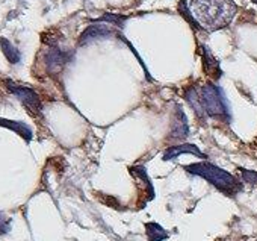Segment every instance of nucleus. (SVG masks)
<instances>
[{"instance_id": "nucleus-6", "label": "nucleus", "mask_w": 257, "mask_h": 241, "mask_svg": "<svg viewBox=\"0 0 257 241\" xmlns=\"http://www.w3.org/2000/svg\"><path fill=\"white\" fill-rule=\"evenodd\" d=\"M112 34L110 28L103 23V22H95L92 25H89L80 35L79 38V46H85V44H89L92 41H97V40H101V38H106Z\"/></svg>"}, {"instance_id": "nucleus-11", "label": "nucleus", "mask_w": 257, "mask_h": 241, "mask_svg": "<svg viewBox=\"0 0 257 241\" xmlns=\"http://www.w3.org/2000/svg\"><path fill=\"white\" fill-rule=\"evenodd\" d=\"M146 229H147V235L150 241H162L168 236L167 232L162 229V226H159L158 223H147Z\"/></svg>"}, {"instance_id": "nucleus-5", "label": "nucleus", "mask_w": 257, "mask_h": 241, "mask_svg": "<svg viewBox=\"0 0 257 241\" xmlns=\"http://www.w3.org/2000/svg\"><path fill=\"white\" fill-rule=\"evenodd\" d=\"M71 58H73V52L64 50L58 44H52L44 56L46 68L49 73H59L71 61Z\"/></svg>"}, {"instance_id": "nucleus-14", "label": "nucleus", "mask_w": 257, "mask_h": 241, "mask_svg": "<svg viewBox=\"0 0 257 241\" xmlns=\"http://www.w3.org/2000/svg\"><path fill=\"white\" fill-rule=\"evenodd\" d=\"M252 2H254V4H257V0H252Z\"/></svg>"}, {"instance_id": "nucleus-9", "label": "nucleus", "mask_w": 257, "mask_h": 241, "mask_svg": "<svg viewBox=\"0 0 257 241\" xmlns=\"http://www.w3.org/2000/svg\"><path fill=\"white\" fill-rule=\"evenodd\" d=\"M201 58H203V65H204V70L209 76H212L215 81L219 79V76L222 74L221 73V68H219V62L213 58V55L203 46L201 47Z\"/></svg>"}, {"instance_id": "nucleus-13", "label": "nucleus", "mask_w": 257, "mask_h": 241, "mask_svg": "<svg viewBox=\"0 0 257 241\" xmlns=\"http://www.w3.org/2000/svg\"><path fill=\"white\" fill-rule=\"evenodd\" d=\"M242 179L251 185H257V173L255 172H249V170H240Z\"/></svg>"}, {"instance_id": "nucleus-2", "label": "nucleus", "mask_w": 257, "mask_h": 241, "mask_svg": "<svg viewBox=\"0 0 257 241\" xmlns=\"http://www.w3.org/2000/svg\"><path fill=\"white\" fill-rule=\"evenodd\" d=\"M233 0H191L189 11L198 28L209 32L228 26L236 14Z\"/></svg>"}, {"instance_id": "nucleus-1", "label": "nucleus", "mask_w": 257, "mask_h": 241, "mask_svg": "<svg viewBox=\"0 0 257 241\" xmlns=\"http://www.w3.org/2000/svg\"><path fill=\"white\" fill-rule=\"evenodd\" d=\"M185 99L198 118H218L230 122V108L222 90L215 84L192 85L185 91Z\"/></svg>"}, {"instance_id": "nucleus-10", "label": "nucleus", "mask_w": 257, "mask_h": 241, "mask_svg": "<svg viewBox=\"0 0 257 241\" xmlns=\"http://www.w3.org/2000/svg\"><path fill=\"white\" fill-rule=\"evenodd\" d=\"M0 47H2V52H4L5 58H7L11 64H19V62H20L22 53H20V50H19L10 40L0 37Z\"/></svg>"}, {"instance_id": "nucleus-7", "label": "nucleus", "mask_w": 257, "mask_h": 241, "mask_svg": "<svg viewBox=\"0 0 257 241\" xmlns=\"http://www.w3.org/2000/svg\"><path fill=\"white\" fill-rule=\"evenodd\" d=\"M189 129H188V118L182 109V106H176V112L173 117V125H171V134L170 140L174 141H182L188 137Z\"/></svg>"}, {"instance_id": "nucleus-3", "label": "nucleus", "mask_w": 257, "mask_h": 241, "mask_svg": "<svg viewBox=\"0 0 257 241\" xmlns=\"http://www.w3.org/2000/svg\"><path fill=\"white\" fill-rule=\"evenodd\" d=\"M185 170L191 175H195V176L206 179L207 182H210L213 187H216L219 191H222L227 196H234L242 188L240 182L233 175H230L228 172H225V170H222V169H219L210 163L192 164V166L185 167Z\"/></svg>"}, {"instance_id": "nucleus-8", "label": "nucleus", "mask_w": 257, "mask_h": 241, "mask_svg": "<svg viewBox=\"0 0 257 241\" xmlns=\"http://www.w3.org/2000/svg\"><path fill=\"white\" fill-rule=\"evenodd\" d=\"M185 153H191V155H195V156H201V158H206L200 149L194 144H174L171 147H168L165 152H164V156L162 159L164 161H170V159H174L180 155H185Z\"/></svg>"}, {"instance_id": "nucleus-4", "label": "nucleus", "mask_w": 257, "mask_h": 241, "mask_svg": "<svg viewBox=\"0 0 257 241\" xmlns=\"http://www.w3.org/2000/svg\"><path fill=\"white\" fill-rule=\"evenodd\" d=\"M7 88L10 90V93H13L22 103L23 106L28 109V112L32 114V117H40L41 111H43V103L41 99L38 96V93L29 87L25 85H19L13 81H5Z\"/></svg>"}, {"instance_id": "nucleus-12", "label": "nucleus", "mask_w": 257, "mask_h": 241, "mask_svg": "<svg viewBox=\"0 0 257 241\" xmlns=\"http://www.w3.org/2000/svg\"><path fill=\"white\" fill-rule=\"evenodd\" d=\"M10 229H11V220L4 212H0V235L8 233Z\"/></svg>"}]
</instances>
